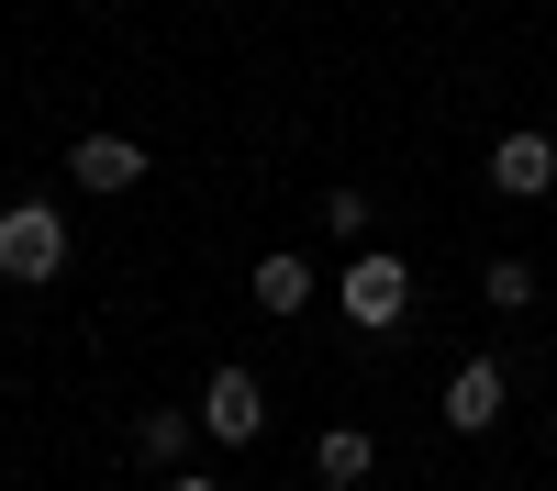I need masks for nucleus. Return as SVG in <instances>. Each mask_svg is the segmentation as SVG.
I'll return each instance as SVG.
<instances>
[{
	"label": "nucleus",
	"instance_id": "1",
	"mask_svg": "<svg viewBox=\"0 0 557 491\" xmlns=\"http://www.w3.org/2000/svg\"><path fill=\"white\" fill-rule=\"evenodd\" d=\"M335 302H346L357 335H401V324H412V268H401L391 246H357L346 280H335Z\"/></svg>",
	"mask_w": 557,
	"mask_h": 491
},
{
	"label": "nucleus",
	"instance_id": "2",
	"mask_svg": "<svg viewBox=\"0 0 557 491\" xmlns=\"http://www.w3.org/2000/svg\"><path fill=\"white\" fill-rule=\"evenodd\" d=\"M57 268H67V212L12 201L0 212V280H57Z\"/></svg>",
	"mask_w": 557,
	"mask_h": 491
},
{
	"label": "nucleus",
	"instance_id": "3",
	"mask_svg": "<svg viewBox=\"0 0 557 491\" xmlns=\"http://www.w3.org/2000/svg\"><path fill=\"white\" fill-rule=\"evenodd\" d=\"M201 435H223V446H257V435H268V391H257V369H235V357H223V369L201 380Z\"/></svg>",
	"mask_w": 557,
	"mask_h": 491
},
{
	"label": "nucleus",
	"instance_id": "4",
	"mask_svg": "<svg viewBox=\"0 0 557 491\" xmlns=\"http://www.w3.org/2000/svg\"><path fill=\"white\" fill-rule=\"evenodd\" d=\"M491 191H502V201H546V191H557V134H535V123L491 134Z\"/></svg>",
	"mask_w": 557,
	"mask_h": 491
},
{
	"label": "nucleus",
	"instance_id": "5",
	"mask_svg": "<svg viewBox=\"0 0 557 491\" xmlns=\"http://www.w3.org/2000/svg\"><path fill=\"white\" fill-rule=\"evenodd\" d=\"M502 402H513V380H502L491 357H469V369H446L435 414H446V435H491V425H502Z\"/></svg>",
	"mask_w": 557,
	"mask_h": 491
},
{
	"label": "nucleus",
	"instance_id": "6",
	"mask_svg": "<svg viewBox=\"0 0 557 491\" xmlns=\"http://www.w3.org/2000/svg\"><path fill=\"white\" fill-rule=\"evenodd\" d=\"M67 179H78V191H134V179H146V134H78V146H67Z\"/></svg>",
	"mask_w": 557,
	"mask_h": 491
},
{
	"label": "nucleus",
	"instance_id": "7",
	"mask_svg": "<svg viewBox=\"0 0 557 491\" xmlns=\"http://www.w3.org/2000/svg\"><path fill=\"white\" fill-rule=\"evenodd\" d=\"M368 469H380V446H368L357 425H335V435H323V446H312V491H357Z\"/></svg>",
	"mask_w": 557,
	"mask_h": 491
},
{
	"label": "nucleus",
	"instance_id": "8",
	"mask_svg": "<svg viewBox=\"0 0 557 491\" xmlns=\"http://www.w3.org/2000/svg\"><path fill=\"white\" fill-rule=\"evenodd\" d=\"M301 302H312V257H290V246L257 257V312H301Z\"/></svg>",
	"mask_w": 557,
	"mask_h": 491
},
{
	"label": "nucleus",
	"instance_id": "9",
	"mask_svg": "<svg viewBox=\"0 0 557 491\" xmlns=\"http://www.w3.org/2000/svg\"><path fill=\"white\" fill-rule=\"evenodd\" d=\"M190 425H201V414H168V402H157V414H134V458H146V469H178Z\"/></svg>",
	"mask_w": 557,
	"mask_h": 491
},
{
	"label": "nucleus",
	"instance_id": "10",
	"mask_svg": "<svg viewBox=\"0 0 557 491\" xmlns=\"http://www.w3.org/2000/svg\"><path fill=\"white\" fill-rule=\"evenodd\" d=\"M480 291H491V312H524V302H535V268H524V257H491Z\"/></svg>",
	"mask_w": 557,
	"mask_h": 491
},
{
	"label": "nucleus",
	"instance_id": "11",
	"mask_svg": "<svg viewBox=\"0 0 557 491\" xmlns=\"http://www.w3.org/2000/svg\"><path fill=\"white\" fill-rule=\"evenodd\" d=\"M323 235L357 246V235H368V191H323Z\"/></svg>",
	"mask_w": 557,
	"mask_h": 491
},
{
	"label": "nucleus",
	"instance_id": "12",
	"mask_svg": "<svg viewBox=\"0 0 557 491\" xmlns=\"http://www.w3.org/2000/svg\"><path fill=\"white\" fill-rule=\"evenodd\" d=\"M168 491H223V480H168Z\"/></svg>",
	"mask_w": 557,
	"mask_h": 491
},
{
	"label": "nucleus",
	"instance_id": "13",
	"mask_svg": "<svg viewBox=\"0 0 557 491\" xmlns=\"http://www.w3.org/2000/svg\"><path fill=\"white\" fill-rule=\"evenodd\" d=\"M546 446H557V425H546Z\"/></svg>",
	"mask_w": 557,
	"mask_h": 491
}]
</instances>
